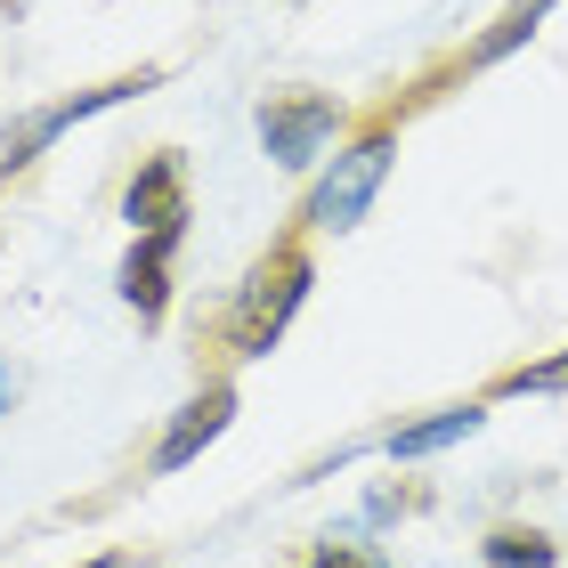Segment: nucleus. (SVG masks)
Masks as SVG:
<instances>
[{
	"mask_svg": "<svg viewBox=\"0 0 568 568\" xmlns=\"http://www.w3.org/2000/svg\"><path fill=\"white\" fill-rule=\"evenodd\" d=\"M308 284H317V261H308V244H268L261 261H252V276L236 284V301H227V325L220 342L227 357H268L284 342V325H293V308L308 301Z\"/></svg>",
	"mask_w": 568,
	"mask_h": 568,
	"instance_id": "nucleus-1",
	"label": "nucleus"
},
{
	"mask_svg": "<svg viewBox=\"0 0 568 568\" xmlns=\"http://www.w3.org/2000/svg\"><path fill=\"white\" fill-rule=\"evenodd\" d=\"M560 390H568V349H552V357H536V366H511V374L487 382V398H560Z\"/></svg>",
	"mask_w": 568,
	"mask_h": 568,
	"instance_id": "nucleus-10",
	"label": "nucleus"
},
{
	"mask_svg": "<svg viewBox=\"0 0 568 568\" xmlns=\"http://www.w3.org/2000/svg\"><path fill=\"white\" fill-rule=\"evenodd\" d=\"M82 568H122V560H114V552H106V560H82Z\"/></svg>",
	"mask_w": 568,
	"mask_h": 568,
	"instance_id": "nucleus-14",
	"label": "nucleus"
},
{
	"mask_svg": "<svg viewBox=\"0 0 568 568\" xmlns=\"http://www.w3.org/2000/svg\"><path fill=\"white\" fill-rule=\"evenodd\" d=\"M342 98H325V90H284L261 106V154L276 171H308L317 154L333 146V131H342Z\"/></svg>",
	"mask_w": 568,
	"mask_h": 568,
	"instance_id": "nucleus-3",
	"label": "nucleus"
},
{
	"mask_svg": "<svg viewBox=\"0 0 568 568\" xmlns=\"http://www.w3.org/2000/svg\"><path fill=\"white\" fill-rule=\"evenodd\" d=\"M17 390H24V374H17V366H0V406H9Z\"/></svg>",
	"mask_w": 568,
	"mask_h": 568,
	"instance_id": "nucleus-13",
	"label": "nucleus"
},
{
	"mask_svg": "<svg viewBox=\"0 0 568 568\" xmlns=\"http://www.w3.org/2000/svg\"><path fill=\"white\" fill-rule=\"evenodd\" d=\"M154 82H163V65H139V73H114V82H98V90H73V98H58V106H41V114L24 122V131H17L9 146H0V179L24 171L49 139H58V131H73V122H90V114L122 106V98H139V90H154Z\"/></svg>",
	"mask_w": 568,
	"mask_h": 568,
	"instance_id": "nucleus-4",
	"label": "nucleus"
},
{
	"mask_svg": "<svg viewBox=\"0 0 568 568\" xmlns=\"http://www.w3.org/2000/svg\"><path fill=\"white\" fill-rule=\"evenodd\" d=\"M390 163H398V122L382 114L374 131H357L342 154H333V171H325L317 187H308V203H301V220L317 227V236H349V227L366 220V203L382 195Z\"/></svg>",
	"mask_w": 568,
	"mask_h": 568,
	"instance_id": "nucleus-2",
	"label": "nucleus"
},
{
	"mask_svg": "<svg viewBox=\"0 0 568 568\" xmlns=\"http://www.w3.org/2000/svg\"><path fill=\"white\" fill-rule=\"evenodd\" d=\"M301 568H390V560L366 552V545H333V536H325V545H308V560H301Z\"/></svg>",
	"mask_w": 568,
	"mask_h": 568,
	"instance_id": "nucleus-12",
	"label": "nucleus"
},
{
	"mask_svg": "<svg viewBox=\"0 0 568 568\" xmlns=\"http://www.w3.org/2000/svg\"><path fill=\"white\" fill-rule=\"evenodd\" d=\"M479 552H487V568H552V560H560L552 536H536V528H496Z\"/></svg>",
	"mask_w": 568,
	"mask_h": 568,
	"instance_id": "nucleus-11",
	"label": "nucleus"
},
{
	"mask_svg": "<svg viewBox=\"0 0 568 568\" xmlns=\"http://www.w3.org/2000/svg\"><path fill=\"white\" fill-rule=\"evenodd\" d=\"M479 423H487V406H438L423 423H398L382 447H390V463H423V455H447L463 438H479Z\"/></svg>",
	"mask_w": 568,
	"mask_h": 568,
	"instance_id": "nucleus-8",
	"label": "nucleus"
},
{
	"mask_svg": "<svg viewBox=\"0 0 568 568\" xmlns=\"http://www.w3.org/2000/svg\"><path fill=\"white\" fill-rule=\"evenodd\" d=\"M171 252H179V236H139L131 261H122V301L139 308V325H163V308H171Z\"/></svg>",
	"mask_w": 568,
	"mask_h": 568,
	"instance_id": "nucleus-7",
	"label": "nucleus"
},
{
	"mask_svg": "<svg viewBox=\"0 0 568 568\" xmlns=\"http://www.w3.org/2000/svg\"><path fill=\"white\" fill-rule=\"evenodd\" d=\"M545 17H552V0H511V9L496 17V33H487V41H471V58H463V65H496V58H511V49H520V41H528Z\"/></svg>",
	"mask_w": 568,
	"mask_h": 568,
	"instance_id": "nucleus-9",
	"label": "nucleus"
},
{
	"mask_svg": "<svg viewBox=\"0 0 568 568\" xmlns=\"http://www.w3.org/2000/svg\"><path fill=\"white\" fill-rule=\"evenodd\" d=\"M236 423V382H203V390L179 406V423L154 438V479H171V471H187V463L212 447V438Z\"/></svg>",
	"mask_w": 568,
	"mask_h": 568,
	"instance_id": "nucleus-6",
	"label": "nucleus"
},
{
	"mask_svg": "<svg viewBox=\"0 0 568 568\" xmlns=\"http://www.w3.org/2000/svg\"><path fill=\"white\" fill-rule=\"evenodd\" d=\"M122 220H131V236H187V163L146 154L122 187Z\"/></svg>",
	"mask_w": 568,
	"mask_h": 568,
	"instance_id": "nucleus-5",
	"label": "nucleus"
}]
</instances>
